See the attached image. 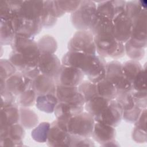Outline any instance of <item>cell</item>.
I'll return each mask as SVG.
<instances>
[{
	"mask_svg": "<svg viewBox=\"0 0 147 147\" xmlns=\"http://www.w3.org/2000/svg\"><path fill=\"white\" fill-rule=\"evenodd\" d=\"M43 10L44 1H23L12 20L16 34L34 38L43 28Z\"/></svg>",
	"mask_w": 147,
	"mask_h": 147,
	"instance_id": "cell-1",
	"label": "cell"
},
{
	"mask_svg": "<svg viewBox=\"0 0 147 147\" xmlns=\"http://www.w3.org/2000/svg\"><path fill=\"white\" fill-rule=\"evenodd\" d=\"M61 63L79 69L88 80L96 84L106 76L107 63L104 57L99 55L68 51L63 55Z\"/></svg>",
	"mask_w": 147,
	"mask_h": 147,
	"instance_id": "cell-2",
	"label": "cell"
},
{
	"mask_svg": "<svg viewBox=\"0 0 147 147\" xmlns=\"http://www.w3.org/2000/svg\"><path fill=\"white\" fill-rule=\"evenodd\" d=\"M94 37L96 52L99 56L117 59L125 54L124 44L117 40L113 34Z\"/></svg>",
	"mask_w": 147,
	"mask_h": 147,
	"instance_id": "cell-3",
	"label": "cell"
},
{
	"mask_svg": "<svg viewBox=\"0 0 147 147\" xmlns=\"http://www.w3.org/2000/svg\"><path fill=\"white\" fill-rule=\"evenodd\" d=\"M96 12V5L92 1H81L78 8L71 15V21L78 30H88Z\"/></svg>",
	"mask_w": 147,
	"mask_h": 147,
	"instance_id": "cell-4",
	"label": "cell"
},
{
	"mask_svg": "<svg viewBox=\"0 0 147 147\" xmlns=\"http://www.w3.org/2000/svg\"><path fill=\"white\" fill-rule=\"evenodd\" d=\"M10 46L12 51L18 53L24 59L38 63L41 52L33 38L16 34Z\"/></svg>",
	"mask_w": 147,
	"mask_h": 147,
	"instance_id": "cell-5",
	"label": "cell"
},
{
	"mask_svg": "<svg viewBox=\"0 0 147 147\" xmlns=\"http://www.w3.org/2000/svg\"><path fill=\"white\" fill-rule=\"evenodd\" d=\"M95 122L91 114L87 111H83L70 118L67 122V126L68 132L72 135L90 138Z\"/></svg>",
	"mask_w": 147,
	"mask_h": 147,
	"instance_id": "cell-6",
	"label": "cell"
},
{
	"mask_svg": "<svg viewBox=\"0 0 147 147\" xmlns=\"http://www.w3.org/2000/svg\"><path fill=\"white\" fill-rule=\"evenodd\" d=\"M68 51L96 55L93 34L89 30H78L68 43Z\"/></svg>",
	"mask_w": 147,
	"mask_h": 147,
	"instance_id": "cell-7",
	"label": "cell"
},
{
	"mask_svg": "<svg viewBox=\"0 0 147 147\" xmlns=\"http://www.w3.org/2000/svg\"><path fill=\"white\" fill-rule=\"evenodd\" d=\"M71 134L68 132L67 122L55 120L51 123L47 144L50 146H71Z\"/></svg>",
	"mask_w": 147,
	"mask_h": 147,
	"instance_id": "cell-8",
	"label": "cell"
},
{
	"mask_svg": "<svg viewBox=\"0 0 147 147\" xmlns=\"http://www.w3.org/2000/svg\"><path fill=\"white\" fill-rule=\"evenodd\" d=\"M105 78L113 83L118 91H132L130 82L125 76L122 63L117 60L107 63Z\"/></svg>",
	"mask_w": 147,
	"mask_h": 147,
	"instance_id": "cell-9",
	"label": "cell"
},
{
	"mask_svg": "<svg viewBox=\"0 0 147 147\" xmlns=\"http://www.w3.org/2000/svg\"><path fill=\"white\" fill-rule=\"evenodd\" d=\"M147 12L144 10L132 19V29L129 42L133 46L144 48L147 45L146 36Z\"/></svg>",
	"mask_w": 147,
	"mask_h": 147,
	"instance_id": "cell-10",
	"label": "cell"
},
{
	"mask_svg": "<svg viewBox=\"0 0 147 147\" xmlns=\"http://www.w3.org/2000/svg\"><path fill=\"white\" fill-rule=\"evenodd\" d=\"M24 127L19 123L0 129V145L21 146L25 136Z\"/></svg>",
	"mask_w": 147,
	"mask_h": 147,
	"instance_id": "cell-11",
	"label": "cell"
},
{
	"mask_svg": "<svg viewBox=\"0 0 147 147\" xmlns=\"http://www.w3.org/2000/svg\"><path fill=\"white\" fill-rule=\"evenodd\" d=\"M115 136L114 127L102 122H95L91 137L102 146H118L115 141Z\"/></svg>",
	"mask_w": 147,
	"mask_h": 147,
	"instance_id": "cell-12",
	"label": "cell"
},
{
	"mask_svg": "<svg viewBox=\"0 0 147 147\" xmlns=\"http://www.w3.org/2000/svg\"><path fill=\"white\" fill-rule=\"evenodd\" d=\"M84 77V74L79 69L62 64L57 76L54 80L56 85L78 87L83 81Z\"/></svg>",
	"mask_w": 147,
	"mask_h": 147,
	"instance_id": "cell-13",
	"label": "cell"
},
{
	"mask_svg": "<svg viewBox=\"0 0 147 147\" xmlns=\"http://www.w3.org/2000/svg\"><path fill=\"white\" fill-rule=\"evenodd\" d=\"M113 24L114 37L122 43H125L130 38L132 29L131 19L124 11L113 20Z\"/></svg>",
	"mask_w": 147,
	"mask_h": 147,
	"instance_id": "cell-14",
	"label": "cell"
},
{
	"mask_svg": "<svg viewBox=\"0 0 147 147\" xmlns=\"http://www.w3.org/2000/svg\"><path fill=\"white\" fill-rule=\"evenodd\" d=\"M55 95L59 102L84 106L85 100L76 86L56 85Z\"/></svg>",
	"mask_w": 147,
	"mask_h": 147,
	"instance_id": "cell-15",
	"label": "cell"
},
{
	"mask_svg": "<svg viewBox=\"0 0 147 147\" xmlns=\"http://www.w3.org/2000/svg\"><path fill=\"white\" fill-rule=\"evenodd\" d=\"M122 119V111L115 99L111 100L109 105L94 118L95 122L117 126Z\"/></svg>",
	"mask_w": 147,
	"mask_h": 147,
	"instance_id": "cell-16",
	"label": "cell"
},
{
	"mask_svg": "<svg viewBox=\"0 0 147 147\" xmlns=\"http://www.w3.org/2000/svg\"><path fill=\"white\" fill-rule=\"evenodd\" d=\"M61 65V61L55 53L41 54L38 62V68L41 74L55 79L60 70Z\"/></svg>",
	"mask_w": 147,
	"mask_h": 147,
	"instance_id": "cell-17",
	"label": "cell"
},
{
	"mask_svg": "<svg viewBox=\"0 0 147 147\" xmlns=\"http://www.w3.org/2000/svg\"><path fill=\"white\" fill-rule=\"evenodd\" d=\"M32 80L22 73L17 71L6 80L5 84L7 90L17 98L21 93L32 88Z\"/></svg>",
	"mask_w": 147,
	"mask_h": 147,
	"instance_id": "cell-18",
	"label": "cell"
},
{
	"mask_svg": "<svg viewBox=\"0 0 147 147\" xmlns=\"http://www.w3.org/2000/svg\"><path fill=\"white\" fill-rule=\"evenodd\" d=\"M113 20L108 17L96 12L89 31L94 36H102L113 34Z\"/></svg>",
	"mask_w": 147,
	"mask_h": 147,
	"instance_id": "cell-19",
	"label": "cell"
},
{
	"mask_svg": "<svg viewBox=\"0 0 147 147\" xmlns=\"http://www.w3.org/2000/svg\"><path fill=\"white\" fill-rule=\"evenodd\" d=\"M32 88L37 95L48 94H55L56 84L53 78L40 74L33 79Z\"/></svg>",
	"mask_w": 147,
	"mask_h": 147,
	"instance_id": "cell-20",
	"label": "cell"
},
{
	"mask_svg": "<svg viewBox=\"0 0 147 147\" xmlns=\"http://www.w3.org/2000/svg\"><path fill=\"white\" fill-rule=\"evenodd\" d=\"M125 1H106L100 2L96 6V13L103 14L112 20L125 10Z\"/></svg>",
	"mask_w": 147,
	"mask_h": 147,
	"instance_id": "cell-21",
	"label": "cell"
},
{
	"mask_svg": "<svg viewBox=\"0 0 147 147\" xmlns=\"http://www.w3.org/2000/svg\"><path fill=\"white\" fill-rule=\"evenodd\" d=\"M84 106L58 102L55 107L54 114L56 119L67 122L72 117L83 112Z\"/></svg>",
	"mask_w": 147,
	"mask_h": 147,
	"instance_id": "cell-22",
	"label": "cell"
},
{
	"mask_svg": "<svg viewBox=\"0 0 147 147\" xmlns=\"http://www.w3.org/2000/svg\"><path fill=\"white\" fill-rule=\"evenodd\" d=\"M18 106L16 103L1 108L0 129L19 123L20 111Z\"/></svg>",
	"mask_w": 147,
	"mask_h": 147,
	"instance_id": "cell-23",
	"label": "cell"
},
{
	"mask_svg": "<svg viewBox=\"0 0 147 147\" xmlns=\"http://www.w3.org/2000/svg\"><path fill=\"white\" fill-rule=\"evenodd\" d=\"M59 101L55 94H44L37 95L36 99V106L41 111L46 113L54 112Z\"/></svg>",
	"mask_w": 147,
	"mask_h": 147,
	"instance_id": "cell-24",
	"label": "cell"
},
{
	"mask_svg": "<svg viewBox=\"0 0 147 147\" xmlns=\"http://www.w3.org/2000/svg\"><path fill=\"white\" fill-rule=\"evenodd\" d=\"M110 101L111 100L102 96H96L85 103L84 109L94 119L109 105Z\"/></svg>",
	"mask_w": 147,
	"mask_h": 147,
	"instance_id": "cell-25",
	"label": "cell"
},
{
	"mask_svg": "<svg viewBox=\"0 0 147 147\" xmlns=\"http://www.w3.org/2000/svg\"><path fill=\"white\" fill-rule=\"evenodd\" d=\"M19 123L26 129H31L36 127L38 123L37 114L28 107H20Z\"/></svg>",
	"mask_w": 147,
	"mask_h": 147,
	"instance_id": "cell-26",
	"label": "cell"
},
{
	"mask_svg": "<svg viewBox=\"0 0 147 147\" xmlns=\"http://www.w3.org/2000/svg\"><path fill=\"white\" fill-rule=\"evenodd\" d=\"M16 32L14 30L11 21L1 20L0 22V42L1 45H10L16 37Z\"/></svg>",
	"mask_w": 147,
	"mask_h": 147,
	"instance_id": "cell-27",
	"label": "cell"
},
{
	"mask_svg": "<svg viewBox=\"0 0 147 147\" xmlns=\"http://www.w3.org/2000/svg\"><path fill=\"white\" fill-rule=\"evenodd\" d=\"M96 84L98 96L109 100L115 99L118 94V90L107 79L105 78Z\"/></svg>",
	"mask_w": 147,
	"mask_h": 147,
	"instance_id": "cell-28",
	"label": "cell"
},
{
	"mask_svg": "<svg viewBox=\"0 0 147 147\" xmlns=\"http://www.w3.org/2000/svg\"><path fill=\"white\" fill-rule=\"evenodd\" d=\"M115 100L122 112L131 110L136 105L133 99L132 91H118Z\"/></svg>",
	"mask_w": 147,
	"mask_h": 147,
	"instance_id": "cell-29",
	"label": "cell"
},
{
	"mask_svg": "<svg viewBox=\"0 0 147 147\" xmlns=\"http://www.w3.org/2000/svg\"><path fill=\"white\" fill-rule=\"evenodd\" d=\"M38 48L42 53H55L57 49L56 39L52 36L46 34L37 41Z\"/></svg>",
	"mask_w": 147,
	"mask_h": 147,
	"instance_id": "cell-30",
	"label": "cell"
},
{
	"mask_svg": "<svg viewBox=\"0 0 147 147\" xmlns=\"http://www.w3.org/2000/svg\"><path fill=\"white\" fill-rule=\"evenodd\" d=\"M122 71L126 78L131 83L136 75L143 69L138 61L129 60L122 63Z\"/></svg>",
	"mask_w": 147,
	"mask_h": 147,
	"instance_id": "cell-31",
	"label": "cell"
},
{
	"mask_svg": "<svg viewBox=\"0 0 147 147\" xmlns=\"http://www.w3.org/2000/svg\"><path fill=\"white\" fill-rule=\"evenodd\" d=\"M51 123L42 122L38 124L31 131V137L35 141L40 143L47 142Z\"/></svg>",
	"mask_w": 147,
	"mask_h": 147,
	"instance_id": "cell-32",
	"label": "cell"
},
{
	"mask_svg": "<svg viewBox=\"0 0 147 147\" xmlns=\"http://www.w3.org/2000/svg\"><path fill=\"white\" fill-rule=\"evenodd\" d=\"M78 90L84 98L85 103L95 96H98L96 83L90 80H83L79 86Z\"/></svg>",
	"mask_w": 147,
	"mask_h": 147,
	"instance_id": "cell-33",
	"label": "cell"
},
{
	"mask_svg": "<svg viewBox=\"0 0 147 147\" xmlns=\"http://www.w3.org/2000/svg\"><path fill=\"white\" fill-rule=\"evenodd\" d=\"M37 94L32 88H30L18 95L17 103L20 107H29L36 103Z\"/></svg>",
	"mask_w": 147,
	"mask_h": 147,
	"instance_id": "cell-34",
	"label": "cell"
},
{
	"mask_svg": "<svg viewBox=\"0 0 147 147\" xmlns=\"http://www.w3.org/2000/svg\"><path fill=\"white\" fill-rule=\"evenodd\" d=\"M143 1H131L126 2L125 6V13L132 20L144 10H146V7L142 5Z\"/></svg>",
	"mask_w": 147,
	"mask_h": 147,
	"instance_id": "cell-35",
	"label": "cell"
},
{
	"mask_svg": "<svg viewBox=\"0 0 147 147\" xmlns=\"http://www.w3.org/2000/svg\"><path fill=\"white\" fill-rule=\"evenodd\" d=\"M17 71V69L9 59H2L0 60V78L1 81L6 82Z\"/></svg>",
	"mask_w": 147,
	"mask_h": 147,
	"instance_id": "cell-36",
	"label": "cell"
},
{
	"mask_svg": "<svg viewBox=\"0 0 147 147\" xmlns=\"http://www.w3.org/2000/svg\"><path fill=\"white\" fill-rule=\"evenodd\" d=\"M125 52L127 56L133 60L139 61L141 60L145 55L144 48H138L132 45L129 41H126L124 45Z\"/></svg>",
	"mask_w": 147,
	"mask_h": 147,
	"instance_id": "cell-37",
	"label": "cell"
},
{
	"mask_svg": "<svg viewBox=\"0 0 147 147\" xmlns=\"http://www.w3.org/2000/svg\"><path fill=\"white\" fill-rule=\"evenodd\" d=\"M132 88L136 91H146V69L145 68L138 72L131 83Z\"/></svg>",
	"mask_w": 147,
	"mask_h": 147,
	"instance_id": "cell-38",
	"label": "cell"
},
{
	"mask_svg": "<svg viewBox=\"0 0 147 147\" xmlns=\"http://www.w3.org/2000/svg\"><path fill=\"white\" fill-rule=\"evenodd\" d=\"M44 7L51 16L56 18L65 14L59 6L56 1H44Z\"/></svg>",
	"mask_w": 147,
	"mask_h": 147,
	"instance_id": "cell-39",
	"label": "cell"
},
{
	"mask_svg": "<svg viewBox=\"0 0 147 147\" xmlns=\"http://www.w3.org/2000/svg\"><path fill=\"white\" fill-rule=\"evenodd\" d=\"M142 109L136 105L133 109L122 112V119L127 122L134 123L138 119Z\"/></svg>",
	"mask_w": 147,
	"mask_h": 147,
	"instance_id": "cell-40",
	"label": "cell"
},
{
	"mask_svg": "<svg viewBox=\"0 0 147 147\" xmlns=\"http://www.w3.org/2000/svg\"><path fill=\"white\" fill-rule=\"evenodd\" d=\"M59 6L65 13H73L79 6L81 1H56Z\"/></svg>",
	"mask_w": 147,
	"mask_h": 147,
	"instance_id": "cell-41",
	"label": "cell"
},
{
	"mask_svg": "<svg viewBox=\"0 0 147 147\" xmlns=\"http://www.w3.org/2000/svg\"><path fill=\"white\" fill-rule=\"evenodd\" d=\"M94 143L90 137L71 134V146H94Z\"/></svg>",
	"mask_w": 147,
	"mask_h": 147,
	"instance_id": "cell-42",
	"label": "cell"
},
{
	"mask_svg": "<svg viewBox=\"0 0 147 147\" xmlns=\"http://www.w3.org/2000/svg\"><path fill=\"white\" fill-rule=\"evenodd\" d=\"M132 95L135 104L140 108L146 109L147 95L146 91H136L132 90Z\"/></svg>",
	"mask_w": 147,
	"mask_h": 147,
	"instance_id": "cell-43",
	"label": "cell"
},
{
	"mask_svg": "<svg viewBox=\"0 0 147 147\" xmlns=\"http://www.w3.org/2000/svg\"><path fill=\"white\" fill-rule=\"evenodd\" d=\"M132 139L137 143H145L146 142V130L134 127L132 134Z\"/></svg>",
	"mask_w": 147,
	"mask_h": 147,
	"instance_id": "cell-44",
	"label": "cell"
}]
</instances>
